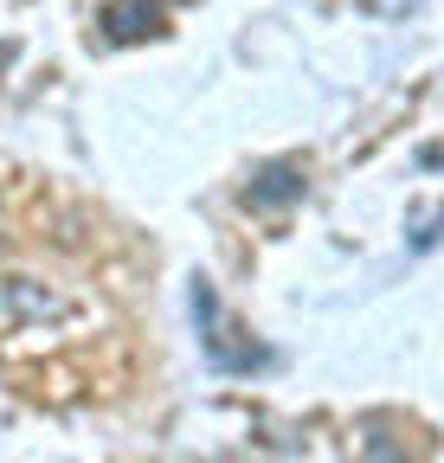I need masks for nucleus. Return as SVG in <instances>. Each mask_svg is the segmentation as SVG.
<instances>
[{
  "label": "nucleus",
  "instance_id": "obj_1",
  "mask_svg": "<svg viewBox=\"0 0 444 463\" xmlns=\"http://www.w3.org/2000/svg\"><path fill=\"white\" fill-rule=\"evenodd\" d=\"M194 322H200L206 361H213L219 373H258V367H270V347H258V341L226 316V303H219L213 283H194Z\"/></svg>",
  "mask_w": 444,
  "mask_h": 463
},
{
  "label": "nucleus",
  "instance_id": "obj_2",
  "mask_svg": "<svg viewBox=\"0 0 444 463\" xmlns=\"http://www.w3.org/2000/svg\"><path fill=\"white\" fill-rule=\"evenodd\" d=\"M309 194V174L303 161H264L251 181H245V206L251 213H277V206H297Z\"/></svg>",
  "mask_w": 444,
  "mask_h": 463
},
{
  "label": "nucleus",
  "instance_id": "obj_3",
  "mask_svg": "<svg viewBox=\"0 0 444 463\" xmlns=\"http://www.w3.org/2000/svg\"><path fill=\"white\" fill-rule=\"evenodd\" d=\"M97 26H103L109 45H142V39H155L168 26V7H161V0H109L97 14Z\"/></svg>",
  "mask_w": 444,
  "mask_h": 463
},
{
  "label": "nucleus",
  "instance_id": "obj_4",
  "mask_svg": "<svg viewBox=\"0 0 444 463\" xmlns=\"http://www.w3.org/2000/svg\"><path fill=\"white\" fill-rule=\"evenodd\" d=\"M438 239H444V213H431V219H425V225L412 232V251H431Z\"/></svg>",
  "mask_w": 444,
  "mask_h": 463
},
{
  "label": "nucleus",
  "instance_id": "obj_5",
  "mask_svg": "<svg viewBox=\"0 0 444 463\" xmlns=\"http://www.w3.org/2000/svg\"><path fill=\"white\" fill-rule=\"evenodd\" d=\"M14 58H20V45H14V39H0V71H7Z\"/></svg>",
  "mask_w": 444,
  "mask_h": 463
}]
</instances>
